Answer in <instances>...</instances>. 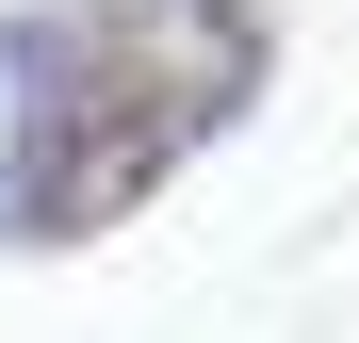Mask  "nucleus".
Masks as SVG:
<instances>
[{
	"instance_id": "1",
	"label": "nucleus",
	"mask_w": 359,
	"mask_h": 343,
	"mask_svg": "<svg viewBox=\"0 0 359 343\" xmlns=\"http://www.w3.org/2000/svg\"><path fill=\"white\" fill-rule=\"evenodd\" d=\"M82 66V49L66 33H49V17H17V33H0V229H49V213H66L82 196V163H66V82Z\"/></svg>"
}]
</instances>
